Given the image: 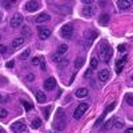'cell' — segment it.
I'll use <instances>...</instances> for the list:
<instances>
[{
    "instance_id": "cell-9",
    "label": "cell",
    "mask_w": 133,
    "mask_h": 133,
    "mask_svg": "<svg viewBox=\"0 0 133 133\" xmlns=\"http://www.w3.org/2000/svg\"><path fill=\"white\" fill-rule=\"evenodd\" d=\"M39 8H40V3L36 2V0H31V2H27V4H25V9L28 12H35Z\"/></svg>"
},
{
    "instance_id": "cell-28",
    "label": "cell",
    "mask_w": 133,
    "mask_h": 133,
    "mask_svg": "<svg viewBox=\"0 0 133 133\" xmlns=\"http://www.w3.org/2000/svg\"><path fill=\"white\" fill-rule=\"evenodd\" d=\"M8 116V112L5 109H3V108H0V118H5Z\"/></svg>"
},
{
    "instance_id": "cell-36",
    "label": "cell",
    "mask_w": 133,
    "mask_h": 133,
    "mask_svg": "<svg viewBox=\"0 0 133 133\" xmlns=\"http://www.w3.org/2000/svg\"><path fill=\"white\" fill-rule=\"evenodd\" d=\"M113 108H115V103H113V104H110L109 107H107V109H105V112H107V113H108V112H110V110H112Z\"/></svg>"
},
{
    "instance_id": "cell-21",
    "label": "cell",
    "mask_w": 133,
    "mask_h": 133,
    "mask_svg": "<svg viewBox=\"0 0 133 133\" xmlns=\"http://www.w3.org/2000/svg\"><path fill=\"white\" fill-rule=\"evenodd\" d=\"M84 61H85L84 57H77L76 61H75V68H76V69H80L81 66L84 65Z\"/></svg>"
},
{
    "instance_id": "cell-2",
    "label": "cell",
    "mask_w": 133,
    "mask_h": 133,
    "mask_svg": "<svg viewBox=\"0 0 133 133\" xmlns=\"http://www.w3.org/2000/svg\"><path fill=\"white\" fill-rule=\"evenodd\" d=\"M53 125H55V128H56L57 130H63V129H64V125H65V115H64V112H63L61 108L57 109Z\"/></svg>"
},
{
    "instance_id": "cell-45",
    "label": "cell",
    "mask_w": 133,
    "mask_h": 133,
    "mask_svg": "<svg viewBox=\"0 0 133 133\" xmlns=\"http://www.w3.org/2000/svg\"><path fill=\"white\" fill-rule=\"evenodd\" d=\"M2 20H3V15H2V14H0V21H2Z\"/></svg>"
},
{
    "instance_id": "cell-33",
    "label": "cell",
    "mask_w": 133,
    "mask_h": 133,
    "mask_svg": "<svg viewBox=\"0 0 133 133\" xmlns=\"http://www.w3.org/2000/svg\"><path fill=\"white\" fill-rule=\"evenodd\" d=\"M21 104H23V105L25 107V109H27V110H29V109H32V105H31V104H28L27 101H21Z\"/></svg>"
},
{
    "instance_id": "cell-19",
    "label": "cell",
    "mask_w": 133,
    "mask_h": 133,
    "mask_svg": "<svg viewBox=\"0 0 133 133\" xmlns=\"http://www.w3.org/2000/svg\"><path fill=\"white\" fill-rule=\"evenodd\" d=\"M88 96V89L87 88H80V89H77L76 91V97H79V98H83Z\"/></svg>"
},
{
    "instance_id": "cell-23",
    "label": "cell",
    "mask_w": 133,
    "mask_h": 133,
    "mask_svg": "<svg viewBox=\"0 0 133 133\" xmlns=\"http://www.w3.org/2000/svg\"><path fill=\"white\" fill-rule=\"evenodd\" d=\"M31 127H32L33 129H37V128H40V127H41V120H40V118H35V120L32 121Z\"/></svg>"
},
{
    "instance_id": "cell-26",
    "label": "cell",
    "mask_w": 133,
    "mask_h": 133,
    "mask_svg": "<svg viewBox=\"0 0 133 133\" xmlns=\"http://www.w3.org/2000/svg\"><path fill=\"white\" fill-rule=\"evenodd\" d=\"M98 66V60H97V57H93L92 60H91V69L93 71V69H96Z\"/></svg>"
},
{
    "instance_id": "cell-37",
    "label": "cell",
    "mask_w": 133,
    "mask_h": 133,
    "mask_svg": "<svg viewBox=\"0 0 133 133\" xmlns=\"http://www.w3.org/2000/svg\"><path fill=\"white\" fill-rule=\"evenodd\" d=\"M91 73H92V69L89 68V69H88V71L84 73V77H89V76H91Z\"/></svg>"
},
{
    "instance_id": "cell-13",
    "label": "cell",
    "mask_w": 133,
    "mask_h": 133,
    "mask_svg": "<svg viewBox=\"0 0 133 133\" xmlns=\"http://www.w3.org/2000/svg\"><path fill=\"white\" fill-rule=\"evenodd\" d=\"M23 44H24V37H23V36H20V37H16V39L12 40V43H11V47H12L14 49H16V48L21 47Z\"/></svg>"
},
{
    "instance_id": "cell-39",
    "label": "cell",
    "mask_w": 133,
    "mask_h": 133,
    "mask_svg": "<svg viewBox=\"0 0 133 133\" xmlns=\"http://www.w3.org/2000/svg\"><path fill=\"white\" fill-rule=\"evenodd\" d=\"M27 80L28 81H33V80H35V76H33V75H28L27 76Z\"/></svg>"
},
{
    "instance_id": "cell-38",
    "label": "cell",
    "mask_w": 133,
    "mask_h": 133,
    "mask_svg": "<svg viewBox=\"0 0 133 133\" xmlns=\"http://www.w3.org/2000/svg\"><path fill=\"white\" fill-rule=\"evenodd\" d=\"M14 64H15L14 61H8V63L5 64V66H7V68H12V66H14Z\"/></svg>"
},
{
    "instance_id": "cell-7",
    "label": "cell",
    "mask_w": 133,
    "mask_h": 133,
    "mask_svg": "<svg viewBox=\"0 0 133 133\" xmlns=\"http://www.w3.org/2000/svg\"><path fill=\"white\" fill-rule=\"evenodd\" d=\"M95 14H96V7L95 5H85L81 9V15L85 16V17H92Z\"/></svg>"
},
{
    "instance_id": "cell-3",
    "label": "cell",
    "mask_w": 133,
    "mask_h": 133,
    "mask_svg": "<svg viewBox=\"0 0 133 133\" xmlns=\"http://www.w3.org/2000/svg\"><path fill=\"white\" fill-rule=\"evenodd\" d=\"M88 110V104L87 103H81V104H79V107H77L76 109H75V112H73V117L76 118V120H79V118H81L83 116H84V113Z\"/></svg>"
},
{
    "instance_id": "cell-5",
    "label": "cell",
    "mask_w": 133,
    "mask_h": 133,
    "mask_svg": "<svg viewBox=\"0 0 133 133\" xmlns=\"http://www.w3.org/2000/svg\"><path fill=\"white\" fill-rule=\"evenodd\" d=\"M23 20H24V17H23V15H21V14H15L12 17H11V20H9V25L12 27V28H17V27L21 25Z\"/></svg>"
},
{
    "instance_id": "cell-11",
    "label": "cell",
    "mask_w": 133,
    "mask_h": 133,
    "mask_svg": "<svg viewBox=\"0 0 133 133\" xmlns=\"http://www.w3.org/2000/svg\"><path fill=\"white\" fill-rule=\"evenodd\" d=\"M127 61H128V55H125L124 57H121L120 60H117V63H116V72L117 73H120L121 71H123V68H124V65H125Z\"/></svg>"
},
{
    "instance_id": "cell-24",
    "label": "cell",
    "mask_w": 133,
    "mask_h": 133,
    "mask_svg": "<svg viewBox=\"0 0 133 133\" xmlns=\"http://www.w3.org/2000/svg\"><path fill=\"white\" fill-rule=\"evenodd\" d=\"M29 55H31V49H29V48H27L23 53L20 55V59H21V60H25V59H28V57H29Z\"/></svg>"
},
{
    "instance_id": "cell-40",
    "label": "cell",
    "mask_w": 133,
    "mask_h": 133,
    "mask_svg": "<svg viewBox=\"0 0 133 133\" xmlns=\"http://www.w3.org/2000/svg\"><path fill=\"white\" fill-rule=\"evenodd\" d=\"M118 51H120V52H124V51H125V45H124V44L118 45Z\"/></svg>"
},
{
    "instance_id": "cell-6",
    "label": "cell",
    "mask_w": 133,
    "mask_h": 133,
    "mask_svg": "<svg viewBox=\"0 0 133 133\" xmlns=\"http://www.w3.org/2000/svg\"><path fill=\"white\" fill-rule=\"evenodd\" d=\"M61 36L63 37H65V39H71L72 37V33H73V25L71 24V23H68V24H64L63 27H61Z\"/></svg>"
},
{
    "instance_id": "cell-25",
    "label": "cell",
    "mask_w": 133,
    "mask_h": 133,
    "mask_svg": "<svg viewBox=\"0 0 133 133\" xmlns=\"http://www.w3.org/2000/svg\"><path fill=\"white\" fill-rule=\"evenodd\" d=\"M105 116H107V112H104L101 116H100L98 118H97V121H96V124H95V127H100L101 125V123L104 121V118H105Z\"/></svg>"
},
{
    "instance_id": "cell-42",
    "label": "cell",
    "mask_w": 133,
    "mask_h": 133,
    "mask_svg": "<svg viewBox=\"0 0 133 133\" xmlns=\"http://www.w3.org/2000/svg\"><path fill=\"white\" fill-rule=\"evenodd\" d=\"M49 112H51V108H47V109H45V118L49 117Z\"/></svg>"
},
{
    "instance_id": "cell-48",
    "label": "cell",
    "mask_w": 133,
    "mask_h": 133,
    "mask_svg": "<svg viewBox=\"0 0 133 133\" xmlns=\"http://www.w3.org/2000/svg\"><path fill=\"white\" fill-rule=\"evenodd\" d=\"M0 39H2V36H0Z\"/></svg>"
},
{
    "instance_id": "cell-22",
    "label": "cell",
    "mask_w": 133,
    "mask_h": 133,
    "mask_svg": "<svg viewBox=\"0 0 133 133\" xmlns=\"http://www.w3.org/2000/svg\"><path fill=\"white\" fill-rule=\"evenodd\" d=\"M66 51H68V45H66V44H61V45H59V48H57V53L60 55H64Z\"/></svg>"
},
{
    "instance_id": "cell-47",
    "label": "cell",
    "mask_w": 133,
    "mask_h": 133,
    "mask_svg": "<svg viewBox=\"0 0 133 133\" xmlns=\"http://www.w3.org/2000/svg\"><path fill=\"white\" fill-rule=\"evenodd\" d=\"M51 133H56V132H51Z\"/></svg>"
},
{
    "instance_id": "cell-14",
    "label": "cell",
    "mask_w": 133,
    "mask_h": 133,
    "mask_svg": "<svg viewBox=\"0 0 133 133\" xmlns=\"http://www.w3.org/2000/svg\"><path fill=\"white\" fill-rule=\"evenodd\" d=\"M98 79L101 80L103 83H105V81L109 79V71H108L107 68H105V69H101V71L98 72Z\"/></svg>"
},
{
    "instance_id": "cell-8",
    "label": "cell",
    "mask_w": 133,
    "mask_h": 133,
    "mask_svg": "<svg viewBox=\"0 0 133 133\" xmlns=\"http://www.w3.org/2000/svg\"><path fill=\"white\" fill-rule=\"evenodd\" d=\"M11 129H12L14 132L21 133V132L27 130V127H25V124L23 123V121H16V123H14L12 125H11Z\"/></svg>"
},
{
    "instance_id": "cell-31",
    "label": "cell",
    "mask_w": 133,
    "mask_h": 133,
    "mask_svg": "<svg viewBox=\"0 0 133 133\" xmlns=\"http://www.w3.org/2000/svg\"><path fill=\"white\" fill-rule=\"evenodd\" d=\"M8 101V96H4L0 93V103H7Z\"/></svg>"
},
{
    "instance_id": "cell-17",
    "label": "cell",
    "mask_w": 133,
    "mask_h": 133,
    "mask_svg": "<svg viewBox=\"0 0 133 133\" xmlns=\"http://www.w3.org/2000/svg\"><path fill=\"white\" fill-rule=\"evenodd\" d=\"M98 23L101 24V25H107L109 23V15L108 14H103L101 16L98 17Z\"/></svg>"
},
{
    "instance_id": "cell-34",
    "label": "cell",
    "mask_w": 133,
    "mask_h": 133,
    "mask_svg": "<svg viewBox=\"0 0 133 133\" xmlns=\"http://www.w3.org/2000/svg\"><path fill=\"white\" fill-rule=\"evenodd\" d=\"M40 68L43 69V71H45V61H44V59H41V61H40Z\"/></svg>"
},
{
    "instance_id": "cell-35",
    "label": "cell",
    "mask_w": 133,
    "mask_h": 133,
    "mask_svg": "<svg viewBox=\"0 0 133 133\" xmlns=\"http://www.w3.org/2000/svg\"><path fill=\"white\" fill-rule=\"evenodd\" d=\"M7 52V47L3 45V44H0V53H5Z\"/></svg>"
},
{
    "instance_id": "cell-10",
    "label": "cell",
    "mask_w": 133,
    "mask_h": 133,
    "mask_svg": "<svg viewBox=\"0 0 133 133\" xmlns=\"http://www.w3.org/2000/svg\"><path fill=\"white\" fill-rule=\"evenodd\" d=\"M55 87H56V80H55V77H48V79L44 81V89L45 91H52Z\"/></svg>"
},
{
    "instance_id": "cell-30",
    "label": "cell",
    "mask_w": 133,
    "mask_h": 133,
    "mask_svg": "<svg viewBox=\"0 0 133 133\" xmlns=\"http://www.w3.org/2000/svg\"><path fill=\"white\" fill-rule=\"evenodd\" d=\"M52 60H53L55 63H60V61H61V59H60V55H59V53H56V55H53V57H52Z\"/></svg>"
},
{
    "instance_id": "cell-18",
    "label": "cell",
    "mask_w": 133,
    "mask_h": 133,
    "mask_svg": "<svg viewBox=\"0 0 133 133\" xmlns=\"http://www.w3.org/2000/svg\"><path fill=\"white\" fill-rule=\"evenodd\" d=\"M36 100H37L40 104H44V103L47 101V96L44 95L41 91H39V92H36Z\"/></svg>"
},
{
    "instance_id": "cell-16",
    "label": "cell",
    "mask_w": 133,
    "mask_h": 133,
    "mask_svg": "<svg viewBox=\"0 0 133 133\" xmlns=\"http://www.w3.org/2000/svg\"><path fill=\"white\" fill-rule=\"evenodd\" d=\"M113 121H116V123L112 124L115 128H117V129L124 128V121H123V118H120V117H113Z\"/></svg>"
},
{
    "instance_id": "cell-44",
    "label": "cell",
    "mask_w": 133,
    "mask_h": 133,
    "mask_svg": "<svg viewBox=\"0 0 133 133\" xmlns=\"http://www.w3.org/2000/svg\"><path fill=\"white\" fill-rule=\"evenodd\" d=\"M125 133H133V128H128V129L125 130Z\"/></svg>"
},
{
    "instance_id": "cell-15",
    "label": "cell",
    "mask_w": 133,
    "mask_h": 133,
    "mask_svg": "<svg viewBox=\"0 0 133 133\" xmlns=\"http://www.w3.org/2000/svg\"><path fill=\"white\" fill-rule=\"evenodd\" d=\"M51 20V16L48 14H40L39 16H36V23H45V21H49Z\"/></svg>"
},
{
    "instance_id": "cell-29",
    "label": "cell",
    "mask_w": 133,
    "mask_h": 133,
    "mask_svg": "<svg viewBox=\"0 0 133 133\" xmlns=\"http://www.w3.org/2000/svg\"><path fill=\"white\" fill-rule=\"evenodd\" d=\"M40 61H41V57H37V56L32 59V64H33V65H39Z\"/></svg>"
},
{
    "instance_id": "cell-41",
    "label": "cell",
    "mask_w": 133,
    "mask_h": 133,
    "mask_svg": "<svg viewBox=\"0 0 133 133\" xmlns=\"http://www.w3.org/2000/svg\"><path fill=\"white\" fill-rule=\"evenodd\" d=\"M83 3H84V4H88V5L93 4V2H92V0H83Z\"/></svg>"
},
{
    "instance_id": "cell-27",
    "label": "cell",
    "mask_w": 133,
    "mask_h": 133,
    "mask_svg": "<svg viewBox=\"0 0 133 133\" xmlns=\"http://www.w3.org/2000/svg\"><path fill=\"white\" fill-rule=\"evenodd\" d=\"M112 123H113V118H110V120L105 121V125L103 127V129H104V130H105V129H109L110 127H112Z\"/></svg>"
},
{
    "instance_id": "cell-43",
    "label": "cell",
    "mask_w": 133,
    "mask_h": 133,
    "mask_svg": "<svg viewBox=\"0 0 133 133\" xmlns=\"http://www.w3.org/2000/svg\"><path fill=\"white\" fill-rule=\"evenodd\" d=\"M68 64V60H63V61H60V65H66Z\"/></svg>"
},
{
    "instance_id": "cell-12",
    "label": "cell",
    "mask_w": 133,
    "mask_h": 133,
    "mask_svg": "<svg viewBox=\"0 0 133 133\" xmlns=\"http://www.w3.org/2000/svg\"><path fill=\"white\" fill-rule=\"evenodd\" d=\"M51 36V29H48V28H39V37L41 39V40H45V39H48Z\"/></svg>"
},
{
    "instance_id": "cell-46",
    "label": "cell",
    "mask_w": 133,
    "mask_h": 133,
    "mask_svg": "<svg viewBox=\"0 0 133 133\" xmlns=\"http://www.w3.org/2000/svg\"><path fill=\"white\" fill-rule=\"evenodd\" d=\"M0 133H4V132H3V130H0Z\"/></svg>"
},
{
    "instance_id": "cell-20",
    "label": "cell",
    "mask_w": 133,
    "mask_h": 133,
    "mask_svg": "<svg viewBox=\"0 0 133 133\" xmlns=\"http://www.w3.org/2000/svg\"><path fill=\"white\" fill-rule=\"evenodd\" d=\"M130 5H132L130 2H123V0H118V2H117V7L120 9H128Z\"/></svg>"
},
{
    "instance_id": "cell-4",
    "label": "cell",
    "mask_w": 133,
    "mask_h": 133,
    "mask_svg": "<svg viewBox=\"0 0 133 133\" xmlns=\"http://www.w3.org/2000/svg\"><path fill=\"white\" fill-rule=\"evenodd\" d=\"M96 36H97V32H95V31H91L89 35H85V36H84V41H83V49L89 48Z\"/></svg>"
},
{
    "instance_id": "cell-32",
    "label": "cell",
    "mask_w": 133,
    "mask_h": 133,
    "mask_svg": "<svg viewBox=\"0 0 133 133\" xmlns=\"http://www.w3.org/2000/svg\"><path fill=\"white\" fill-rule=\"evenodd\" d=\"M127 103H128L129 105H133V101H132V93H129V95L127 96Z\"/></svg>"
},
{
    "instance_id": "cell-1",
    "label": "cell",
    "mask_w": 133,
    "mask_h": 133,
    "mask_svg": "<svg viewBox=\"0 0 133 133\" xmlns=\"http://www.w3.org/2000/svg\"><path fill=\"white\" fill-rule=\"evenodd\" d=\"M112 53H113V51H112L109 44H107L105 41H103L100 44V57H101L103 61H105V63L109 61V59L112 57Z\"/></svg>"
}]
</instances>
